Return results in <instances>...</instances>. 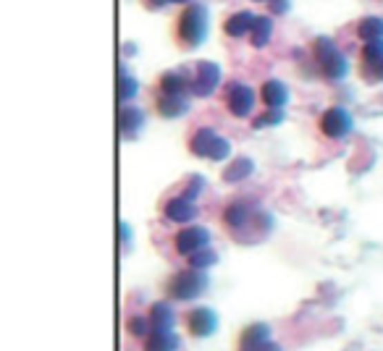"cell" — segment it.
I'll use <instances>...</instances> for the list:
<instances>
[{
	"label": "cell",
	"mask_w": 383,
	"mask_h": 351,
	"mask_svg": "<svg viewBox=\"0 0 383 351\" xmlns=\"http://www.w3.org/2000/svg\"><path fill=\"white\" fill-rule=\"evenodd\" d=\"M208 286L202 270H184V273L173 275V281L168 283V294L173 299H195L199 297Z\"/></svg>",
	"instance_id": "cell-6"
},
{
	"label": "cell",
	"mask_w": 383,
	"mask_h": 351,
	"mask_svg": "<svg viewBox=\"0 0 383 351\" xmlns=\"http://www.w3.org/2000/svg\"><path fill=\"white\" fill-rule=\"evenodd\" d=\"M255 19H257V13L244 11V8H242V11H231L224 19V34H226V37H231V39L250 37Z\"/></svg>",
	"instance_id": "cell-10"
},
{
	"label": "cell",
	"mask_w": 383,
	"mask_h": 351,
	"mask_svg": "<svg viewBox=\"0 0 383 351\" xmlns=\"http://www.w3.org/2000/svg\"><path fill=\"white\" fill-rule=\"evenodd\" d=\"M370 3H383V0H370Z\"/></svg>",
	"instance_id": "cell-32"
},
{
	"label": "cell",
	"mask_w": 383,
	"mask_h": 351,
	"mask_svg": "<svg viewBox=\"0 0 383 351\" xmlns=\"http://www.w3.org/2000/svg\"><path fill=\"white\" fill-rule=\"evenodd\" d=\"M281 110H268L265 116H260V118H255V126L257 129H265V126H273V123H278L281 121Z\"/></svg>",
	"instance_id": "cell-24"
},
{
	"label": "cell",
	"mask_w": 383,
	"mask_h": 351,
	"mask_svg": "<svg viewBox=\"0 0 383 351\" xmlns=\"http://www.w3.org/2000/svg\"><path fill=\"white\" fill-rule=\"evenodd\" d=\"M163 215L173 223H189L195 215H197V205L192 202V199H186V197H171L166 205H163Z\"/></svg>",
	"instance_id": "cell-12"
},
{
	"label": "cell",
	"mask_w": 383,
	"mask_h": 351,
	"mask_svg": "<svg viewBox=\"0 0 383 351\" xmlns=\"http://www.w3.org/2000/svg\"><path fill=\"white\" fill-rule=\"evenodd\" d=\"M252 160L250 157H237V160H231V166L226 168V173H224V179L226 181H242V179H247L252 173Z\"/></svg>",
	"instance_id": "cell-20"
},
{
	"label": "cell",
	"mask_w": 383,
	"mask_h": 351,
	"mask_svg": "<svg viewBox=\"0 0 383 351\" xmlns=\"http://www.w3.org/2000/svg\"><path fill=\"white\" fill-rule=\"evenodd\" d=\"M381 61H383V39H375V42H368V45L360 48V66H362V71L378 66Z\"/></svg>",
	"instance_id": "cell-19"
},
{
	"label": "cell",
	"mask_w": 383,
	"mask_h": 351,
	"mask_svg": "<svg viewBox=\"0 0 383 351\" xmlns=\"http://www.w3.org/2000/svg\"><path fill=\"white\" fill-rule=\"evenodd\" d=\"M142 121H145V116H142V110H137V108H124V110H121V131H124V134L137 131L142 126Z\"/></svg>",
	"instance_id": "cell-22"
},
{
	"label": "cell",
	"mask_w": 383,
	"mask_h": 351,
	"mask_svg": "<svg viewBox=\"0 0 383 351\" xmlns=\"http://www.w3.org/2000/svg\"><path fill=\"white\" fill-rule=\"evenodd\" d=\"M349 32H355V37L360 39V48H362L368 42L383 39V19L381 16H362V19L352 21Z\"/></svg>",
	"instance_id": "cell-11"
},
{
	"label": "cell",
	"mask_w": 383,
	"mask_h": 351,
	"mask_svg": "<svg viewBox=\"0 0 383 351\" xmlns=\"http://www.w3.org/2000/svg\"><path fill=\"white\" fill-rule=\"evenodd\" d=\"M150 325L153 330H168L173 323V310L166 304V301H158V304H153V310H150Z\"/></svg>",
	"instance_id": "cell-18"
},
{
	"label": "cell",
	"mask_w": 383,
	"mask_h": 351,
	"mask_svg": "<svg viewBox=\"0 0 383 351\" xmlns=\"http://www.w3.org/2000/svg\"><path fill=\"white\" fill-rule=\"evenodd\" d=\"M263 103L268 110H281L286 100H289V90L284 87V81H278V79H268L263 84Z\"/></svg>",
	"instance_id": "cell-13"
},
{
	"label": "cell",
	"mask_w": 383,
	"mask_h": 351,
	"mask_svg": "<svg viewBox=\"0 0 383 351\" xmlns=\"http://www.w3.org/2000/svg\"><path fill=\"white\" fill-rule=\"evenodd\" d=\"M271 34H273V19L271 16H257L247 39H250L252 48H265L271 42Z\"/></svg>",
	"instance_id": "cell-15"
},
{
	"label": "cell",
	"mask_w": 383,
	"mask_h": 351,
	"mask_svg": "<svg viewBox=\"0 0 383 351\" xmlns=\"http://www.w3.org/2000/svg\"><path fill=\"white\" fill-rule=\"evenodd\" d=\"M208 24H210V11L205 3H186L181 6L171 21V37L181 50H195L208 37Z\"/></svg>",
	"instance_id": "cell-1"
},
{
	"label": "cell",
	"mask_w": 383,
	"mask_h": 351,
	"mask_svg": "<svg viewBox=\"0 0 383 351\" xmlns=\"http://www.w3.org/2000/svg\"><path fill=\"white\" fill-rule=\"evenodd\" d=\"M362 77L370 79V81H383V61L378 66L368 68V71H362Z\"/></svg>",
	"instance_id": "cell-28"
},
{
	"label": "cell",
	"mask_w": 383,
	"mask_h": 351,
	"mask_svg": "<svg viewBox=\"0 0 383 351\" xmlns=\"http://www.w3.org/2000/svg\"><path fill=\"white\" fill-rule=\"evenodd\" d=\"M189 71V68H186ZM218 81H221V71H218V66L210 63V61H199V63L192 66V71H189V92L192 94H197V97H208L215 92L218 87Z\"/></svg>",
	"instance_id": "cell-5"
},
{
	"label": "cell",
	"mask_w": 383,
	"mask_h": 351,
	"mask_svg": "<svg viewBox=\"0 0 383 351\" xmlns=\"http://www.w3.org/2000/svg\"><path fill=\"white\" fill-rule=\"evenodd\" d=\"M320 131L328 137V139H344L349 131H352V116L344 110V108H328L320 121H317Z\"/></svg>",
	"instance_id": "cell-7"
},
{
	"label": "cell",
	"mask_w": 383,
	"mask_h": 351,
	"mask_svg": "<svg viewBox=\"0 0 383 351\" xmlns=\"http://www.w3.org/2000/svg\"><path fill=\"white\" fill-rule=\"evenodd\" d=\"M147 317H134L132 323H129V330H132L134 336H147Z\"/></svg>",
	"instance_id": "cell-27"
},
{
	"label": "cell",
	"mask_w": 383,
	"mask_h": 351,
	"mask_svg": "<svg viewBox=\"0 0 383 351\" xmlns=\"http://www.w3.org/2000/svg\"><path fill=\"white\" fill-rule=\"evenodd\" d=\"M176 252L179 254H186V257H192V254H197L202 249H208L210 244V234L205 231V228H199V225H189V228H181L179 234H176Z\"/></svg>",
	"instance_id": "cell-8"
},
{
	"label": "cell",
	"mask_w": 383,
	"mask_h": 351,
	"mask_svg": "<svg viewBox=\"0 0 383 351\" xmlns=\"http://www.w3.org/2000/svg\"><path fill=\"white\" fill-rule=\"evenodd\" d=\"M213 262H215V252H213V249H202V252H197V254L189 257L192 270H205V268H210Z\"/></svg>",
	"instance_id": "cell-23"
},
{
	"label": "cell",
	"mask_w": 383,
	"mask_h": 351,
	"mask_svg": "<svg viewBox=\"0 0 383 351\" xmlns=\"http://www.w3.org/2000/svg\"><path fill=\"white\" fill-rule=\"evenodd\" d=\"M252 3H263V6H268V11L273 13V16L289 11V0H252Z\"/></svg>",
	"instance_id": "cell-25"
},
{
	"label": "cell",
	"mask_w": 383,
	"mask_h": 351,
	"mask_svg": "<svg viewBox=\"0 0 383 351\" xmlns=\"http://www.w3.org/2000/svg\"><path fill=\"white\" fill-rule=\"evenodd\" d=\"M313 58H315L317 63V71L323 74L326 79H331V81H339V79L346 77V58L342 55V50L333 45V39L328 37H317L313 39Z\"/></svg>",
	"instance_id": "cell-2"
},
{
	"label": "cell",
	"mask_w": 383,
	"mask_h": 351,
	"mask_svg": "<svg viewBox=\"0 0 383 351\" xmlns=\"http://www.w3.org/2000/svg\"><path fill=\"white\" fill-rule=\"evenodd\" d=\"M189 150L199 157H208V160H226V157L231 155V142L224 139L210 126H199L189 137Z\"/></svg>",
	"instance_id": "cell-3"
},
{
	"label": "cell",
	"mask_w": 383,
	"mask_h": 351,
	"mask_svg": "<svg viewBox=\"0 0 383 351\" xmlns=\"http://www.w3.org/2000/svg\"><path fill=\"white\" fill-rule=\"evenodd\" d=\"M134 92H137V84H134V79H124L121 77V90H119V97L121 100H129V97H134Z\"/></svg>",
	"instance_id": "cell-26"
},
{
	"label": "cell",
	"mask_w": 383,
	"mask_h": 351,
	"mask_svg": "<svg viewBox=\"0 0 383 351\" xmlns=\"http://www.w3.org/2000/svg\"><path fill=\"white\" fill-rule=\"evenodd\" d=\"M271 341V330H268V325H252L247 328V333H244V346L247 349H257V346H263V343H268Z\"/></svg>",
	"instance_id": "cell-21"
},
{
	"label": "cell",
	"mask_w": 383,
	"mask_h": 351,
	"mask_svg": "<svg viewBox=\"0 0 383 351\" xmlns=\"http://www.w3.org/2000/svg\"><path fill=\"white\" fill-rule=\"evenodd\" d=\"M155 108H158V113L163 118H179L189 110V97H186V94L184 97H163V94H160Z\"/></svg>",
	"instance_id": "cell-16"
},
{
	"label": "cell",
	"mask_w": 383,
	"mask_h": 351,
	"mask_svg": "<svg viewBox=\"0 0 383 351\" xmlns=\"http://www.w3.org/2000/svg\"><path fill=\"white\" fill-rule=\"evenodd\" d=\"M263 212H257V210H252L247 202H231V205H226L224 210V223L231 228V231H244V228H250V223L255 218H260Z\"/></svg>",
	"instance_id": "cell-9"
},
{
	"label": "cell",
	"mask_w": 383,
	"mask_h": 351,
	"mask_svg": "<svg viewBox=\"0 0 383 351\" xmlns=\"http://www.w3.org/2000/svg\"><path fill=\"white\" fill-rule=\"evenodd\" d=\"M168 3H176V6L181 8V6H186V3H192V0H168Z\"/></svg>",
	"instance_id": "cell-31"
},
{
	"label": "cell",
	"mask_w": 383,
	"mask_h": 351,
	"mask_svg": "<svg viewBox=\"0 0 383 351\" xmlns=\"http://www.w3.org/2000/svg\"><path fill=\"white\" fill-rule=\"evenodd\" d=\"M142 6L150 8V11H158V8H163V6H168V0H142Z\"/></svg>",
	"instance_id": "cell-29"
},
{
	"label": "cell",
	"mask_w": 383,
	"mask_h": 351,
	"mask_svg": "<svg viewBox=\"0 0 383 351\" xmlns=\"http://www.w3.org/2000/svg\"><path fill=\"white\" fill-rule=\"evenodd\" d=\"M226 110L237 118H247L255 108V90L244 81H228L224 92Z\"/></svg>",
	"instance_id": "cell-4"
},
{
	"label": "cell",
	"mask_w": 383,
	"mask_h": 351,
	"mask_svg": "<svg viewBox=\"0 0 383 351\" xmlns=\"http://www.w3.org/2000/svg\"><path fill=\"white\" fill-rule=\"evenodd\" d=\"M189 333H195L197 339H202V336H210L213 330H215V325H218V320H215V312L213 310H195V312L189 314Z\"/></svg>",
	"instance_id": "cell-14"
},
{
	"label": "cell",
	"mask_w": 383,
	"mask_h": 351,
	"mask_svg": "<svg viewBox=\"0 0 383 351\" xmlns=\"http://www.w3.org/2000/svg\"><path fill=\"white\" fill-rule=\"evenodd\" d=\"M179 349V341L171 330H153L147 336L145 351H176Z\"/></svg>",
	"instance_id": "cell-17"
},
{
	"label": "cell",
	"mask_w": 383,
	"mask_h": 351,
	"mask_svg": "<svg viewBox=\"0 0 383 351\" xmlns=\"http://www.w3.org/2000/svg\"><path fill=\"white\" fill-rule=\"evenodd\" d=\"M252 351H281V346L273 343V341H268V343H263V346H257V349H252Z\"/></svg>",
	"instance_id": "cell-30"
}]
</instances>
